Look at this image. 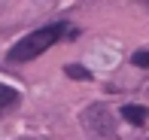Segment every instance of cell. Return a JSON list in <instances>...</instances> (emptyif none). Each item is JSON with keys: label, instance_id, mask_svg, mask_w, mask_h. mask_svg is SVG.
<instances>
[{"label": "cell", "instance_id": "cell-1", "mask_svg": "<svg viewBox=\"0 0 149 140\" xmlns=\"http://www.w3.org/2000/svg\"><path fill=\"white\" fill-rule=\"evenodd\" d=\"M76 37V28L73 24H67V22H52V24H46V28H37V31H31V34H24L22 40H18L15 46L9 49V61H33V58H40L46 49H52L55 43H61V40H73Z\"/></svg>", "mask_w": 149, "mask_h": 140}, {"label": "cell", "instance_id": "cell-2", "mask_svg": "<svg viewBox=\"0 0 149 140\" xmlns=\"http://www.w3.org/2000/svg\"><path fill=\"white\" fill-rule=\"evenodd\" d=\"M18 104H22V91H15L12 85L0 82V113H9L12 107H18Z\"/></svg>", "mask_w": 149, "mask_h": 140}, {"label": "cell", "instance_id": "cell-5", "mask_svg": "<svg viewBox=\"0 0 149 140\" xmlns=\"http://www.w3.org/2000/svg\"><path fill=\"white\" fill-rule=\"evenodd\" d=\"M131 61L137 64V67H149V49H143V52H134V55H131Z\"/></svg>", "mask_w": 149, "mask_h": 140}, {"label": "cell", "instance_id": "cell-4", "mask_svg": "<svg viewBox=\"0 0 149 140\" xmlns=\"http://www.w3.org/2000/svg\"><path fill=\"white\" fill-rule=\"evenodd\" d=\"M64 73H67L70 79H91V73L85 70V67H79V64H67V67H64Z\"/></svg>", "mask_w": 149, "mask_h": 140}, {"label": "cell", "instance_id": "cell-3", "mask_svg": "<svg viewBox=\"0 0 149 140\" xmlns=\"http://www.w3.org/2000/svg\"><path fill=\"white\" fill-rule=\"evenodd\" d=\"M122 116H125L131 125H143L149 113H146V107H140V104H125L122 107Z\"/></svg>", "mask_w": 149, "mask_h": 140}]
</instances>
